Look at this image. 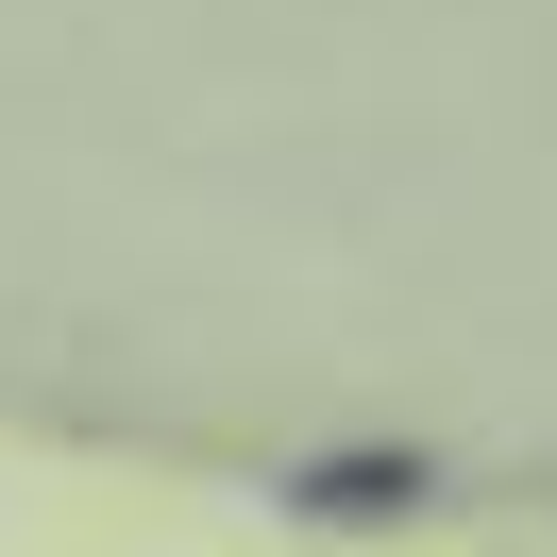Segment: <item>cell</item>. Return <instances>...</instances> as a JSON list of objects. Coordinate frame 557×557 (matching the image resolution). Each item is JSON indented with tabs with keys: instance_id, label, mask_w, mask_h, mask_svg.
Returning <instances> with one entry per match:
<instances>
[]
</instances>
